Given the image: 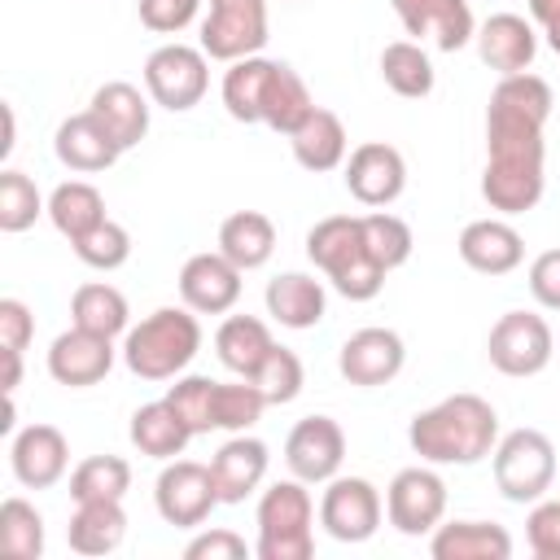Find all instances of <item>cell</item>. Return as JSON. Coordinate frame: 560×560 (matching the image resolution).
I'll return each mask as SVG.
<instances>
[{"label":"cell","mask_w":560,"mask_h":560,"mask_svg":"<svg viewBox=\"0 0 560 560\" xmlns=\"http://www.w3.org/2000/svg\"><path fill=\"white\" fill-rule=\"evenodd\" d=\"M407 363V346L394 328H359L341 341L337 350V372L359 385V389H376V385H389Z\"/></svg>","instance_id":"9a60e30c"},{"label":"cell","mask_w":560,"mask_h":560,"mask_svg":"<svg viewBox=\"0 0 560 560\" xmlns=\"http://www.w3.org/2000/svg\"><path fill=\"white\" fill-rule=\"evenodd\" d=\"M407 442L424 464H481L499 442V416L481 394H451L411 416Z\"/></svg>","instance_id":"6da1fadb"},{"label":"cell","mask_w":560,"mask_h":560,"mask_svg":"<svg viewBox=\"0 0 560 560\" xmlns=\"http://www.w3.org/2000/svg\"><path fill=\"white\" fill-rule=\"evenodd\" d=\"M88 109L105 122V131L122 144V153L136 149V144L149 136V96H144L136 83H122V79L101 83V88L92 92V105H88Z\"/></svg>","instance_id":"83f0119b"},{"label":"cell","mask_w":560,"mask_h":560,"mask_svg":"<svg viewBox=\"0 0 560 560\" xmlns=\"http://www.w3.org/2000/svg\"><path fill=\"white\" fill-rule=\"evenodd\" d=\"M127 438H131V446L140 451V455H149V459H175V455H184V446L197 438L192 429H188V420L166 402V398H158V402H144V407H136L131 411V424H127Z\"/></svg>","instance_id":"f1b7e54d"},{"label":"cell","mask_w":560,"mask_h":560,"mask_svg":"<svg viewBox=\"0 0 560 560\" xmlns=\"http://www.w3.org/2000/svg\"><path fill=\"white\" fill-rule=\"evenodd\" d=\"M381 79H385L389 92H398L407 101H420V96L433 92V79L438 74H433L429 52L416 39H394V44L381 48Z\"/></svg>","instance_id":"d590c367"},{"label":"cell","mask_w":560,"mask_h":560,"mask_svg":"<svg viewBox=\"0 0 560 560\" xmlns=\"http://www.w3.org/2000/svg\"><path fill=\"white\" fill-rule=\"evenodd\" d=\"M39 214H48V201L39 197L35 179L26 171H13L4 166L0 171V232H26Z\"/></svg>","instance_id":"b9f144b4"},{"label":"cell","mask_w":560,"mask_h":560,"mask_svg":"<svg viewBox=\"0 0 560 560\" xmlns=\"http://www.w3.org/2000/svg\"><path fill=\"white\" fill-rule=\"evenodd\" d=\"M258 560H311L315 556V503L306 481H271L258 494Z\"/></svg>","instance_id":"5b68a950"},{"label":"cell","mask_w":560,"mask_h":560,"mask_svg":"<svg viewBox=\"0 0 560 560\" xmlns=\"http://www.w3.org/2000/svg\"><path fill=\"white\" fill-rule=\"evenodd\" d=\"M385 503L381 490L368 477H332L324 481V499H319V525L328 538L337 542H368L381 529Z\"/></svg>","instance_id":"8fae6325"},{"label":"cell","mask_w":560,"mask_h":560,"mask_svg":"<svg viewBox=\"0 0 560 560\" xmlns=\"http://www.w3.org/2000/svg\"><path fill=\"white\" fill-rule=\"evenodd\" d=\"M359 228H363V245H368V254H372L376 267H385V271H398V267L411 258V249H416L411 228H407L398 214H389V210L359 214Z\"/></svg>","instance_id":"ab89813d"},{"label":"cell","mask_w":560,"mask_h":560,"mask_svg":"<svg viewBox=\"0 0 560 560\" xmlns=\"http://www.w3.org/2000/svg\"><path fill=\"white\" fill-rule=\"evenodd\" d=\"M490 468L508 503H538L556 481V446L538 429H512L494 442Z\"/></svg>","instance_id":"8992f818"},{"label":"cell","mask_w":560,"mask_h":560,"mask_svg":"<svg viewBox=\"0 0 560 560\" xmlns=\"http://www.w3.org/2000/svg\"><path fill=\"white\" fill-rule=\"evenodd\" d=\"M267 70H271V57H241L228 66L223 74V109L236 118V122H258V101H262V83H267Z\"/></svg>","instance_id":"74e56055"},{"label":"cell","mask_w":560,"mask_h":560,"mask_svg":"<svg viewBox=\"0 0 560 560\" xmlns=\"http://www.w3.org/2000/svg\"><path fill=\"white\" fill-rule=\"evenodd\" d=\"M70 319L88 332H101V337H118L131 328V311H127V298L105 284V280H92V284H79L74 298H70Z\"/></svg>","instance_id":"e575fe53"},{"label":"cell","mask_w":560,"mask_h":560,"mask_svg":"<svg viewBox=\"0 0 560 560\" xmlns=\"http://www.w3.org/2000/svg\"><path fill=\"white\" fill-rule=\"evenodd\" d=\"M0 551L9 560H39L44 556V516L26 499H4L0 503Z\"/></svg>","instance_id":"f35d334b"},{"label":"cell","mask_w":560,"mask_h":560,"mask_svg":"<svg viewBox=\"0 0 560 560\" xmlns=\"http://www.w3.org/2000/svg\"><path fill=\"white\" fill-rule=\"evenodd\" d=\"M547 188V144L534 127L486 122V171L481 197L499 214H525L542 201Z\"/></svg>","instance_id":"7a4b0ae2"},{"label":"cell","mask_w":560,"mask_h":560,"mask_svg":"<svg viewBox=\"0 0 560 560\" xmlns=\"http://www.w3.org/2000/svg\"><path fill=\"white\" fill-rule=\"evenodd\" d=\"M35 337V315L22 298H0V346L4 350H26Z\"/></svg>","instance_id":"f907efd6"},{"label":"cell","mask_w":560,"mask_h":560,"mask_svg":"<svg viewBox=\"0 0 560 560\" xmlns=\"http://www.w3.org/2000/svg\"><path fill=\"white\" fill-rule=\"evenodd\" d=\"M214 385L210 376H175V385L166 389V402L188 420L192 433H210L214 429Z\"/></svg>","instance_id":"f6af8a7d"},{"label":"cell","mask_w":560,"mask_h":560,"mask_svg":"<svg viewBox=\"0 0 560 560\" xmlns=\"http://www.w3.org/2000/svg\"><path fill=\"white\" fill-rule=\"evenodd\" d=\"M459 258L477 276H508L525 262V236L508 219H472L459 232Z\"/></svg>","instance_id":"7402d4cb"},{"label":"cell","mask_w":560,"mask_h":560,"mask_svg":"<svg viewBox=\"0 0 560 560\" xmlns=\"http://www.w3.org/2000/svg\"><path fill=\"white\" fill-rule=\"evenodd\" d=\"M311 109H315V101H311V88L302 83V74L289 61H271L267 83H262V101H258V122L280 131V136H293Z\"/></svg>","instance_id":"f546056e"},{"label":"cell","mask_w":560,"mask_h":560,"mask_svg":"<svg viewBox=\"0 0 560 560\" xmlns=\"http://www.w3.org/2000/svg\"><path fill=\"white\" fill-rule=\"evenodd\" d=\"M529 293L542 311H560V249H542L529 262Z\"/></svg>","instance_id":"681fc988"},{"label":"cell","mask_w":560,"mask_h":560,"mask_svg":"<svg viewBox=\"0 0 560 560\" xmlns=\"http://www.w3.org/2000/svg\"><path fill=\"white\" fill-rule=\"evenodd\" d=\"M276 346V337H271V328L258 319V315H228L223 324H219V332H214V354H219V363L232 372V376H254L258 372V363L267 359V350Z\"/></svg>","instance_id":"d6a6232c"},{"label":"cell","mask_w":560,"mask_h":560,"mask_svg":"<svg viewBox=\"0 0 560 560\" xmlns=\"http://www.w3.org/2000/svg\"><path fill=\"white\" fill-rule=\"evenodd\" d=\"M433 560H508L512 534L494 521H446L429 534Z\"/></svg>","instance_id":"4316f807"},{"label":"cell","mask_w":560,"mask_h":560,"mask_svg":"<svg viewBox=\"0 0 560 560\" xmlns=\"http://www.w3.org/2000/svg\"><path fill=\"white\" fill-rule=\"evenodd\" d=\"M13 136H18V122H13V109L4 105V140H0V153H9V149H13Z\"/></svg>","instance_id":"db71d44e"},{"label":"cell","mask_w":560,"mask_h":560,"mask_svg":"<svg viewBox=\"0 0 560 560\" xmlns=\"http://www.w3.org/2000/svg\"><path fill=\"white\" fill-rule=\"evenodd\" d=\"M267 464H271V451H267L262 438L232 433L210 459V472H214V486H219V503H245L262 486Z\"/></svg>","instance_id":"603a6c76"},{"label":"cell","mask_w":560,"mask_h":560,"mask_svg":"<svg viewBox=\"0 0 560 560\" xmlns=\"http://www.w3.org/2000/svg\"><path fill=\"white\" fill-rule=\"evenodd\" d=\"M219 254L241 271H258L276 254V223L262 210H236L219 223Z\"/></svg>","instance_id":"1f68e13d"},{"label":"cell","mask_w":560,"mask_h":560,"mask_svg":"<svg viewBox=\"0 0 560 560\" xmlns=\"http://www.w3.org/2000/svg\"><path fill=\"white\" fill-rule=\"evenodd\" d=\"M477 52L481 61L503 79V74H521L534 66L538 57V31L529 18L521 13H490L481 26H477Z\"/></svg>","instance_id":"ffe728a7"},{"label":"cell","mask_w":560,"mask_h":560,"mask_svg":"<svg viewBox=\"0 0 560 560\" xmlns=\"http://www.w3.org/2000/svg\"><path fill=\"white\" fill-rule=\"evenodd\" d=\"M525 542L538 560H560V499H538L525 516Z\"/></svg>","instance_id":"bcb514c9"},{"label":"cell","mask_w":560,"mask_h":560,"mask_svg":"<svg viewBox=\"0 0 560 560\" xmlns=\"http://www.w3.org/2000/svg\"><path fill=\"white\" fill-rule=\"evenodd\" d=\"M267 411V398L254 381L236 376V381H219L214 385V429L223 433H249Z\"/></svg>","instance_id":"60d3db41"},{"label":"cell","mask_w":560,"mask_h":560,"mask_svg":"<svg viewBox=\"0 0 560 560\" xmlns=\"http://www.w3.org/2000/svg\"><path fill=\"white\" fill-rule=\"evenodd\" d=\"M529 18L542 26L547 48L560 57V0H529Z\"/></svg>","instance_id":"816d5d0a"},{"label":"cell","mask_w":560,"mask_h":560,"mask_svg":"<svg viewBox=\"0 0 560 560\" xmlns=\"http://www.w3.org/2000/svg\"><path fill=\"white\" fill-rule=\"evenodd\" d=\"M306 258L324 271V280L350 298V302H372L385 289V267H376V258L363 245V228L359 214H328L306 232Z\"/></svg>","instance_id":"277c9868"},{"label":"cell","mask_w":560,"mask_h":560,"mask_svg":"<svg viewBox=\"0 0 560 560\" xmlns=\"http://www.w3.org/2000/svg\"><path fill=\"white\" fill-rule=\"evenodd\" d=\"M249 381L262 389L267 407H284V402H293V398L302 394V385H306V368H302V359H298L289 346H271L267 359L258 363V372H254Z\"/></svg>","instance_id":"7bdbcfd3"},{"label":"cell","mask_w":560,"mask_h":560,"mask_svg":"<svg viewBox=\"0 0 560 560\" xmlns=\"http://www.w3.org/2000/svg\"><path fill=\"white\" fill-rule=\"evenodd\" d=\"M346 459V433L332 416H302L284 438V464L298 481L324 486L341 472Z\"/></svg>","instance_id":"4fadbf2b"},{"label":"cell","mask_w":560,"mask_h":560,"mask_svg":"<svg viewBox=\"0 0 560 560\" xmlns=\"http://www.w3.org/2000/svg\"><path fill=\"white\" fill-rule=\"evenodd\" d=\"M210 88V57L201 52V44H162L149 52L144 61V92L153 105L171 109V114H188L192 105H201Z\"/></svg>","instance_id":"52a82bcc"},{"label":"cell","mask_w":560,"mask_h":560,"mask_svg":"<svg viewBox=\"0 0 560 560\" xmlns=\"http://www.w3.org/2000/svg\"><path fill=\"white\" fill-rule=\"evenodd\" d=\"M114 368V337L88 332V328H66L48 346V376L66 389H88L101 385Z\"/></svg>","instance_id":"2e32d148"},{"label":"cell","mask_w":560,"mask_h":560,"mask_svg":"<svg viewBox=\"0 0 560 560\" xmlns=\"http://www.w3.org/2000/svg\"><path fill=\"white\" fill-rule=\"evenodd\" d=\"M346 188L368 210L394 206L402 197V188H407L402 153L394 144H385V140H368V144L350 149V158H346Z\"/></svg>","instance_id":"5bb4252c"},{"label":"cell","mask_w":560,"mask_h":560,"mask_svg":"<svg viewBox=\"0 0 560 560\" xmlns=\"http://www.w3.org/2000/svg\"><path fill=\"white\" fill-rule=\"evenodd\" d=\"M389 4H394L407 35L433 39L442 52H459L477 35L468 0H389Z\"/></svg>","instance_id":"d6986e66"},{"label":"cell","mask_w":560,"mask_h":560,"mask_svg":"<svg viewBox=\"0 0 560 560\" xmlns=\"http://www.w3.org/2000/svg\"><path fill=\"white\" fill-rule=\"evenodd\" d=\"M486 354H490V368L503 376H516V381L538 376L556 354V332L534 311H508L494 319L486 337Z\"/></svg>","instance_id":"ba28073f"},{"label":"cell","mask_w":560,"mask_h":560,"mask_svg":"<svg viewBox=\"0 0 560 560\" xmlns=\"http://www.w3.org/2000/svg\"><path fill=\"white\" fill-rule=\"evenodd\" d=\"M385 516L407 538L433 534L442 525V516H446V481L424 464L398 468L389 490H385Z\"/></svg>","instance_id":"7c38bea8"},{"label":"cell","mask_w":560,"mask_h":560,"mask_svg":"<svg viewBox=\"0 0 560 560\" xmlns=\"http://www.w3.org/2000/svg\"><path fill=\"white\" fill-rule=\"evenodd\" d=\"M249 547L236 529H201L188 547H184V560H245Z\"/></svg>","instance_id":"c3c4849f"},{"label":"cell","mask_w":560,"mask_h":560,"mask_svg":"<svg viewBox=\"0 0 560 560\" xmlns=\"http://www.w3.org/2000/svg\"><path fill=\"white\" fill-rule=\"evenodd\" d=\"M289 149H293V158H298V166H302V171L324 175V171L346 166L350 136H346V122H341L332 109L315 105V109L302 118V127L289 136Z\"/></svg>","instance_id":"484cf974"},{"label":"cell","mask_w":560,"mask_h":560,"mask_svg":"<svg viewBox=\"0 0 560 560\" xmlns=\"http://www.w3.org/2000/svg\"><path fill=\"white\" fill-rule=\"evenodd\" d=\"M241 276L245 271L232 258H223L219 249L192 254L179 267V298L197 315H228L241 302Z\"/></svg>","instance_id":"e0dca14e"},{"label":"cell","mask_w":560,"mask_h":560,"mask_svg":"<svg viewBox=\"0 0 560 560\" xmlns=\"http://www.w3.org/2000/svg\"><path fill=\"white\" fill-rule=\"evenodd\" d=\"M201 350V324L188 306H158L122 332V363L140 381H175Z\"/></svg>","instance_id":"3957f363"},{"label":"cell","mask_w":560,"mask_h":560,"mask_svg":"<svg viewBox=\"0 0 560 560\" xmlns=\"http://www.w3.org/2000/svg\"><path fill=\"white\" fill-rule=\"evenodd\" d=\"M127 538V512L122 499H92V503H74V516L66 525V542L79 556H109L118 551Z\"/></svg>","instance_id":"4dcf8cb0"},{"label":"cell","mask_w":560,"mask_h":560,"mask_svg":"<svg viewBox=\"0 0 560 560\" xmlns=\"http://www.w3.org/2000/svg\"><path fill=\"white\" fill-rule=\"evenodd\" d=\"M131 490V464L122 455H88L70 472V499L92 503V499H127Z\"/></svg>","instance_id":"8d00e7d4"},{"label":"cell","mask_w":560,"mask_h":560,"mask_svg":"<svg viewBox=\"0 0 560 560\" xmlns=\"http://www.w3.org/2000/svg\"><path fill=\"white\" fill-rule=\"evenodd\" d=\"M48 219H52V228H57L66 241H79L83 232H92V228L105 223L109 214H105V197H101L96 184H88V179H66V184H57V188L48 192Z\"/></svg>","instance_id":"836d02e7"},{"label":"cell","mask_w":560,"mask_h":560,"mask_svg":"<svg viewBox=\"0 0 560 560\" xmlns=\"http://www.w3.org/2000/svg\"><path fill=\"white\" fill-rule=\"evenodd\" d=\"M153 503L158 516L175 529H197L210 521V512L219 508V486L210 464L197 459H166V468L153 481Z\"/></svg>","instance_id":"9c48e42d"},{"label":"cell","mask_w":560,"mask_h":560,"mask_svg":"<svg viewBox=\"0 0 560 560\" xmlns=\"http://www.w3.org/2000/svg\"><path fill=\"white\" fill-rule=\"evenodd\" d=\"M267 44V0H210L201 18V52L210 61L258 57Z\"/></svg>","instance_id":"30bf717a"},{"label":"cell","mask_w":560,"mask_h":560,"mask_svg":"<svg viewBox=\"0 0 560 560\" xmlns=\"http://www.w3.org/2000/svg\"><path fill=\"white\" fill-rule=\"evenodd\" d=\"M9 468L18 486L26 490H48L66 477L70 468V442L57 424H26L9 442Z\"/></svg>","instance_id":"ac0fdd59"},{"label":"cell","mask_w":560,"mask_h":560,"mask_svg":"<svg viewBox=\"0 0 560 560\" xmlns=\"http://www.w3.org/2000/svg\"><path fill=\"white\" fill-rule=\"evenodd\" d=\"M0 354H4V385H0V389H4V398H9V394L22 385V350H4V346H0Z\"/></svg>","instance_id":"f5cc1de1"},{"label":"cell","mask_w":560,"mask_h":560,"mask_svg":"<svg viewBox=\"0 0 560 560\" xmlns=\"http://www.w3.org/2000/svg\"><path fill=\"white\" fill-rule=\"evenodd\" d=\"M52 153H57L61 166H70V171H79V175H101V171H109V166L122 158V144L105 131V122H101L92 109H83V114H70V118L57 127Z\"/></svg>","instance_id":"44dd1931"},{"label":"cell","mask_w":560,"mask_h":560,"mask_svg":"<svg viewBox=\"0 0 560 560\" xmlns=\"http://www.w3.org/2000/svg\"><path fill=\"white\" fill-rule=\"evenodd\" d=\"M140 22L153 31V35H179L184 26L197 22V9L201 0H140Z\"/></svg>","instance_id":"7dc6e473"},{"label":"cell","mask_w":560,"mask_h":560,"mask_svg":"<svg viewBox=\"0 0 560 560\" xmlns=\"http://www.w3.org/2000/svg\"><path fill=\"white\" fill-rule=\"evenodd\" d=\"M70 245H74L79 262H88L92 271H118V267L131 258V232H127L122 223H114V219L96 223L92 232H83V236L70 241Z\"/></svg>","instance_id":"ee69618b"},{"label":"cell","mask_w":560,"mask_h":560,"mask_svg":"<svg viewBox=\"0 0 560 560\" xmlns=\"http://www.w3.org/2000/svg\"><path fill=\"white\" fill-rule=\"evenodd\" d=\"M551 83L521 70V74H503L490 92V105H486V122H508V127H547L551 118Z\"/></svg>","instance_id":"cb8c5ba5"},{"label":"cell","mask_w":560,"mask_h":560,"mask_svg":"<svg viewBox=\"0 0 560 560\" xmlns=\"http://www.w3.org/2000/svg\"><path fill=\"white\" fill-rule=\"evenodd\" d=\"M262 302H267V315L280 328H293V332L315 328L324 319V311H328L324 284L315 276H306V271H280V276H271Z\"/></svg>","instance_id":"d4e9b609"}]
</instances>
